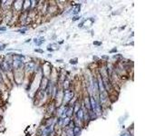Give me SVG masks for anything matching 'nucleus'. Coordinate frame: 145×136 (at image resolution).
I'll return each instance as SVG.
<instances>
[{
	"mask_svg": "<svg viewBox=\"0 0 145 136\" xmlns=\"http://www.w3.org/2000/svg\"><path fill=\"white\" fill-rule=\"evenodd\" d=\"M6 30V27H0V31H5Z\"/></svg>",
	"mask_w": 145,
	"mask_h": 136,
	"instance_id": "obj_2",
	"label": "nucleus"
},
{
	"mask_svg": "<svg viewBox=\"0 0 145 136\" xmlns=\"http://www.w3.org/2000/svg\"><path fill=\"white\" fill-rule=\"evenodd\" d=\"M122 136H131L130 134H128V133H125V134H122Z\"/></svg>",
	"mask_w": 145,
	"mask_h": 136,
	"instance_id": "obj_3",
	"label": "nucleus"
},
{
	"mask_svg": "<svg viewBox=\"0 0 145 136\" xmlns=\"http://www.w3.org/2000/svg\"><path fill=\"white\" fill-rule=\"evenodd\" d=\"M77 114H78V118L80 120H83L84 119V112H83L82 109H79L78 112H77Z\"/></svg>",
	"mask_w": 145,
	"mask_h": 136,
	"instance_id": "obj_1",
	"label": "nucleus"
}]
</instances>
